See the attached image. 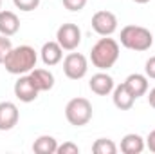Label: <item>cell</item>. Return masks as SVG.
<instances>
[{"label": "cell", "mask_w": 155, "mask_h": 154, "mask_svg": "<svg viewBox=\"0 0 155 154\" xmlns=\"http://www.w3.org/2000/svg\"><path fill=\"white\" fill-rule=\"evenodd\" d=\"M13 4H15V7H16V9L24 11V13H29V11L38 9L40 0H13Z\"/></svg>", "instance_id": "cell-19"}, {"label": "cell", "mask_w": 155, "mask_h": 154, "mask_svg": "<svg viewBox=\"0 0 155 154\" xmlns=\"http://www.w3.org/2000/svg\"><path fill=\"white\" fill-rule=\"evenodd\" d=\"M56 42L63 47V51H74L81 44V29L72 22L61 24L56 31Z\"/></svg>", "instance_id": "cell-6"}, {"label": "cell", "mask_w": 155, "mask_h": 154, "mask_svg": "<svg viewBox=\"0 0 155 154\" xmlns=\"http://www.w3.org/2000/svg\"><path fill=\"white\" fill-rule=\"evenodd\" d=\"M36 62H38V54H36L35 47L18 45L9 51V54L4 60V67L9 75L22 76V75H29L36 67Z\"/></svg>", "instance_id": "cell-1"}, {"label": "cell", "mask_w": 155, "mask_h": 154, "mask_svg": "<svg viewBox=\"0 0 155 154\" xmlns=\"http://www.w3.org/2000/svg\"><path fill=\"white\" fill-rule=\"evenodd\" d=\"M92 29L99 35V37H112L117 31V16L112 11H97L92 16Z\"/></svg>", "instance_id": "cell-7"}, {"label": "cell", "mask_w": 155, "mask_h": 154, "mask_svg": "<svg viewBox=\"0 0 155 154\" xmlns=\"http://www.w3.org/2000/svg\"><path fill=\"white\" fill-rule=\"evenodd\" d=\"M56 152L58 154H78L79 152V147H78L76 143H72V142H65V143L58 145Z\"/></svg>", "instance_id": "cell-22"}, {"label": "cell", "mask_w": 155, "mask_h": 154, "mask_svg": "<svg viewBox=\"0 0 155 154\" xmlns=\"http://www.w3.org/2000/svg\"><path fill=\"white\" fill-rule=\"evenodd\" d=\"M13 91H15V96H16L20 102H24V103L35 102L40 94V91L35 87V83H33V80H31L29 75H22V76L18 78V80L15 82Z\"/></svg>", "instance_id": "cell-8"}, {"label": "cell", "mask_w": 155, "mask_h": 154, "mask_svg": "<svg viewBox=\"0 0 155 154\" xmlns=\"http://www.w3.org/2000/svg\"><path fill=\"white\" fill-rule=\"evenodd\" d=\"M92 152L94 154H116L117 145L110 138H97L92 143Z\"/></svg>", "instance_id": "cell-18"}, {"label": "cell", "mask_w": 155, "mask_h": 154, "mask_svg": "<svg viewBox=\"0 0 155 154\" xmlns=\"http://www.w3.org/2000/svg\"><path fill=\"white\" fill-rule=\"evenodd\" d=\"M126 85V89L134 94V98H141L148 93V76L146 75H141V73H132L128 75L126 80L123 82Z\"/></svg>", "instance_id": "cell-12"}, {"label": "cell", "mask_w": 155, "mask_h": 154, "mask_svg": "<svg viewBox=\"0 0 155 154\" xmlns=\"http://www.w3.org/2000/svg\"><path fill=\"white\" fill-rule=\"evenodd\" d=\"M18 29H20V18L16 16V13L0 9V35L13 37L18 33Z\"/></svg>", "instance_id": "cell-14"}, {"label": "cell", "mask_w": 155, "mask_h": 154, "mask_svg": "<svg viewBox=\"0 0 155 154\" xmlns=\"http://www.w3.org/2000/svg\"><path fill=\"white\" fill-rule=\"evenodd\" d=\"M88 71V60L81 53H69L63 60V73L69 80H81Z\"/></svg>", "instance_id": "cell-5"}, {"label": "cell", "mask_w": 155, "mask_h": 154, "mask_svg": "<svg viewBox=\"0 0 155 154\" xmlns=\"http://www.w3.org/2000/svg\"><path fill=\"white\" fill-rule=\"evenodd\" d=\"M29 76H31L35 87L38 89L40 93L51 91V89L54 87V75H52L49 69H33V71L29 73Z\"/></svg>", "instance_id": "cell-16"}, {"label": "cell", "mask_w": 155, "mask_h": 154, "mask_svg": "<svg viewBox=\"0 0 155 154\" xmlns=\"http://www.w3.org/2000/svg\"><path fill=\"white\" fill-rule=\"evenodd\" d=\"M40 56H41V62L49 67L52 65H58L63 58V47L56 42V40H51V42H45L41 45V51H40Z\"/></svg>", "instance_id": "cell-11"}, {"label": "cell", "mask_w": 155, "mask_h": 154, "mask_svg": "<svg viewBox=\"0 0 155 154\" xmlns=\"http://www.w3.org/2000/svg\"><path fill=\"white\" fill-rule=\"evenodd\" d=\"M11 49H13V44H11L9 37L0 35V64H4V60H5V56L9 54Z\"/></svg>", "instance_id": "cell-20"}, {"label": "cell", "mask_w": 155, "mask_h": 154, "mask_svg": "<svg viewBox=\"0 0 155 154\" xmlns=\"http://www.w3.org/2000/svg\"><path fill=\"white\" fill-rule=\"evenodd\" d=\"M144 147H146L144 138L135 132H128L121 140V152L124 154H141L144 151Z\"/></svg>", "instance_id": "cell-15"}, {"label": "cell", "mask_w": 155, "mask_h": 154, "mask_svg": "<svg viewBox=\"0 0 155 154\" xmlns=\"http://www.w3.org/2000/svg\"><path fill=\"white\" fill-rule=\"evenodd\" d=\"M146 147H148L152 152H155V129L148 134V138H146Z\"/></svg>", "instance_id": "cell-24"}, {"label": "cell", "mask_w": 155, "mask_h": 154, "mask_svg": "<svg viewBox=\"0 0 155 154\" xmlns=\"http://www.w3.org/2000/svg\"><path fill=\"white\" fill-rule=\"evenodd\" d=\"M119 58V42L110 37H103L99 38L90 51V60L92 65L97 67L99 71H108L110 67H114Z\"/></svg>", "instance_id": "cell-2"}, {"label": "cell", "mask_w": 155, "mask_h": 154, "mask_svg": "<svg viewBox=\"0 0 155 154\" xmlns=\"http://www.w3.org/2000/svg\"><path fill=\"white\" fill-rule=\"evenodd\" d=\"M112 100H114V105H116L119 111H130V109L134 107V103H135L134 94L126 89L124 83H119V85L114 87V91H112Z\"/></svg>", "instance_id": "cell-13"}, {"label": "cell", "mask_w": 155, "mask_h": 154, "mask_svg": "<svg viewBox=\"0 0 155 154\" xmlns=\"http://www.w3.org/2000/svg\"><path fill=\"white\" fill-rule=\"evenodd\" d=\"M61 2H63L65 9H69V11H72V13L81 11V9L87 5V0H61Z\"/></svg>", "instance_id": "cell-21"}, {"label": "cell", "mask_w": 155, "mask_h": 154, "mask_svg": "<svg viewBox=\"0 0 155 154\" xmlns=\"http://www.w3.org/2000/svg\"><path fill=\"white\" fill-rule=\"evenodd\" d=\"M121 45L130 49V51H137V53H143V51H148L153 44V35L150 33V29L143 27V26H124L121 29Z\"/></svg>", "instance_id": "cell-3"}, {"label": "cell", "mask_w": 155, "mask_h": 154, "mask_svg": "<svg viewBox=\"0 0 155 154\" xmlns=\"http://www.w3.org/2000/svg\"><path fill=\"white\" fill-rule=\"evenodd\" d=\"M134 2H135V4H148L150 0H134Z\"/></svg>", "instance_id": "cell-26"}, {"label": "cell", "mask_w": 155, "mask_h": 154, "mask_svg": "<svg viewBox=\"0 0 155 154\" xmlns=\"http://www.w3.org/2000/svg\"><path fill=\"white\" fill-rule=\"evenodd\" d=\"M88 87H90V91L96 93L97 96H108V94L114 91L116 83H114V78L110 76V75H107L105 71H101V73H96L94 76L90 78Z\"/></svg>", "instance_id": "cell-10"}, {"label": "cell", "mask_w": 155, "mask_h": 154, "mask_svg": "<svg viewBox=\"0 0 155 154\" xmlns=\"http://www.w3.org/2000/svg\"><path fill=\"white\" fill-rule=\"evenodd\" d=\"M56 149H58V142L54 136H49V134L38 136L33 143V151L36 154H54Z\"/></svg>", "instance_id": "cell-17"}, {"label": "cell", "mask_w": 155, "mask_h": 154, "mask_svg": "<svg viewBox=\"0 0 155 154\" xmlns=\"http://www.w3.org/2000/svg\"><path fill=\"white\" fill-rule=\"evenodd\" d=\"M144 75L148 78L155 80V56H150L144 64Z\"/></svg>", "instance_id": "cell-23"}, {"label": "cell", "mask_w": 155, "mask_h": 154, "mask_svg": "<svg viewBox=\"0 0 155 154\" xmlns=\"http://www.w3.org/2000/svg\"><path fill=\"white\" fill-rule=\"evenodd\" d=\"M65 118L71 125L74 127H83L92 120V103L87 98H72L65 105Z\"/></svg>", "instance_id": "cell-4"}, {"label": "cell", "mask_w": 155, "mask_h": 154, "mask_svg": "<svg viewBox=\"0 0 155 154\" xmlns=\"http://www.w3.org/2000/svg\"><path fill=\"white\" fill-rule=\"evenodd\" d=\"M0 9H2V0H0Z\"/></svg>", "instance_id": "cell-27"}, {"label": "cell", "mask_w": 155, "mask_h": 154, "mask_svg": "<svg viewBox=\"0 0 155 154\" xmlns=\"http://www.w3.org/2000/svg\"><path fill=\"white\" fill-rule=\"evenodd\" d=\"M148 103H150V105L155 109V87L150 91V93H148Z\"/></svg>", "instance_id": "cell-25"}, {"label": "cell", "mask_w": 155, "mask_h": 154, "mask_svg": "<svg viewBox=\"0 0 155 154\" xmlns=\"http://www.w3.org/2000/svg\"><path fill=\"white\" fill-rule=\"evenodd\" d=\"M20 120L18 107L13 102H0V131H11Z\"/></svg>", "instance_id": "cell-9"}]
</instances>
